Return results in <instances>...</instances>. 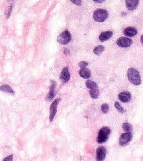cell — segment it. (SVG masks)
Instances as JSON below:
<instances>
[{
    "mask_svg": "<svg viewBox=\"0 0 143 161\" xmlns=\"http://www.w3.org/2000/svg\"><path fill=\"white\" fill-rule=\"evenodd\" d=\"M127 77L129 81L134 85H140L141 83L140 72L136 69L130 68L127 70Z\"/></svg>",
    "mask_w": 143,
    "mask_h": 161,
    "instance_id": "obj_1",
    "label": "cell"
},
{
    "mask_svg": "<svg viewBox=\"0 0 143 161\" xmlns=\"http://www.w3.org/2000/svg\"><path fill=\"white\" fill-rule=\"evenodd\" d=\"M109 17V13L106 10L98 9L94 11L93 18L94 20L98 22H103Z\"/></svg>",
    "mask_w": 143,
    "mask_h": 161,
    "instance_id": "obj_2",
    "label": "cell"
},
{
    "mask_svg": "<svg viewBox=\"0 0 143 161\" xmlns=\"http://www.w3.org/2000/svg\"><path fill=\"white\" fill-rule=\"evenodd\" d=\"M110 133V129L109 127H103L100 130L97 137V142L99 144L105 142L109 139V136Z\"/></svg>",
    "mask_w": 143,
    "mask_h": 161,
    "instance_id": "obj_3",
    "label": "cell"
},
{
    "mask_svg": "<svg viewBox=\"0 0 143 161\" xmlns=\"http://www.w3.org/2000/svg\"><path fill=\"white\" fill-rule=\"evenodd\" d=\"M71 40V35L68 30H65L61 33L57 38V42L61 44H67Z\"/></svg>",
    "mask_w": 143,
    "mask_h": 161,
    "instance_id": "obj_4",
    "label": "cell"
},
{
    "mask_svg": "<svg viewBox=\"0 0 143 161\" xmlns=\"http://www.w3.org/2000/svg\"><path fill=\"white\" fill-rule=\"evenodd\" d=\"M61 98H57L54 101H53L51 107H50V115H49V120L50 121H52L54 118L56 114L57 113V107L58 104L59 103Z\"/></svg>",
    "mask_w": 143,
    "mask_h": 161,
    "instance_id": "obj_5",
    "label": "cell"
},
{
    "mask_svg": "<svg viewBox=\"0 0 143 161\" xmlns=\"http://www.w3.org/2000/svg\"><path fill=\"white\" fill-rule=\"evenodd\" d=\"M132 43H133V40H131L130 38L124 37H120L117 41V44L119 47L123 48L129 47H130L131 44H132Z\"/></svg>",
    "mask_w": 143,
    "mask_h": 161,
    "instance_id": "obj_6",
    "label": "cell"
},
{
    "mask_svg": "<svg viewBox=\"0 0 143 161\" xmlns=\"http://www.w3.org/2000/svg\"><path fill=\"white\" fill-rule=\"evenodd\" d=\"M51 84L49 88V91L45 98V100L48 101H52L56 95L55 90L56 87V82L54 80H51Z\"/></svg>",
    "mask_w": 143,
    "mask_h": 161,
    "instance_id": "obj_7",
    "label": "cell"
},
{
    "mask_svg": "<svg viewBox=\"0 0 143 161\" xmlns=\"http://www.w3.org/2000/svg\"><path fill=\"white\" fill-rule=\"evenodd\" d=\"M132 138L133 135L130 132L122 133L119 139V144L122 146H124V145L128 144L130 142Z\"/></svg>",
    "mask_w": 143,
    "mask_h": 161,
    "instance_id": "obj_8",
    "label": "cell"
},
{
    "mask_svg": "<svg viewBox=\"0 0 143 161\" xmlns=\"http://www.w3.org/2000/svg\"><path fill=\"white\" fill-rule=\"evenodd\" d=\"M107 150L105 147H100L96 150V160L102 161L105 158Z\"/></svg>",
    "mask_w": 143,
    "mask_h": 161,
    "instance_id": "obj_9",
    "label": "cell"
},
{
    "mask_svg": "<svg viewBox=\"0 0 143 161\" xmlns=\"http://www.w3.org/2000/svg\"><path fill=\"white\" fill-rule=\"evenodd\" d=\"M60 79L63 82H67L70 79V74H69L68 67L66 66L62 70L60 75Z\"/></svg>",
    "mask_w": 143,
    "mask_h": 161,
    "instance_id": "obj_10",
    "label": "cell"
},
{
    "mask_svg": "<svg viewBox=\"0 0 143 161\" xmlns=\"http://www.w3.org/2000/svg\"><path fill=\"white\" fill-rule=\"evenodd\" d=\"M119 99L122 103H127L131 100V95L129 91H123L120 93L118 95Z\"/></svg>",
    "mask_w": 143,
    "mask_h": 161,
    "instance_id": "obj_11",
    "label": "cell"
},
{
    "mask_svg": "<svg viewBox=\"0 0 143 161\" xmlns=\"http://www.w3.org/2000/svg\"><path fill=\"white\" fill-rule=\"evenodd\" d=\"M140 0H126V5L127 9L130 11L135 10L139 5Z\"/></svg>",
    "mask_w": 143,
    "mask_h": 161,
    "instance_id": "obj_12",
    "label": "cell"
},
{
    "mask_svg": "<svg viewBox=\"0 0 143 161\" xmlns=\"http://www.w3.org/2000/svg\"><path fill=\"white\" fill-rule=\"evenodd\" d=\"M123 33H124V35L127 37H132L136 36L137 34V30L136 28H134V27H127V28L123 30Z\"/></svg>",
    "mask_w": 143,
    "mask_h": 161,
    "instance_id": "obj_13",
    "label": "cell"
},
{
    "mask_svg": "<svg viewBox=\"0 0 143 161\" xmlns=\"http://www.w3.org/2000/svg\"><path fill=\"white\" fill-rule=\"evenodd\" d=\"M113 35V32L111 31H107V32H102L99 36V40L101 42H105L109 40Z\"/></svg>",
    "mask_w": 143,
    "mask_h": 161,
    "instance_id": "obj_14",
    "label": "cell"
},
{
    "mask_svg": "<svg viewBox=\"0 0 143 161\" xmlns=\"http://www.w3.org/2000/svg\"><path fill=\"white\" fill-rule=\"evenodd\" d=\"M79 75L84 79H88L91 76V72L90 69L86 68H82L79 70Z\"/></svg>",
    "mask_w": 143,
    "mask_h": 161,
    "instance_id": "obj_15",
    "label": "cell"
},
{
    "mask_svg": "<svg viewBox=\"0 0 143 161\" xmlns=\"http://www.w3.org/2000/svg\"><path fill=\"white\" fill-rule=\"evenodd\" d=\"M0 91H2L3 92L8 93H10L12 94L13 95H15V92L13 91V89L11 88V86L9 85H2L1 86H0Z\"/></svg>",
    "mask_w": 143,
    "mask_h": 161,
    "instance_id": "obj_16",
    "label": "cell"
},
{
    "mask_svg": "<svg viewBox=\"0 0 143 161\" xmlns=\"http://www.w3.org/2000/svg\"><path fill=\"white\" fill-rule=\"evenodd\" d=\"M86 85L87 86V88H89L90 89H96L98 88V85L95 82L91 80H88L86 82Z\"/></svg>",
    "mask_w": 143,
    "mask_h": 161,
    "instance_id": "obj_17",
    "label": "cell"
},
{
    "mask_svg": "<svg viewBox=\"0 0 143 161\" xmlns=\"http://www.w3.org/2000/svg\"><path fill=\"white\" fill-rule=\"evenodd\" d=\"M89 93H90V95L91 96V97L92 98H93V99H96V98H97L99 96V90L97 88L90 89V91H89Z\"/></svg>",
    "mask_w": 143,
    "mask_h": 161,
    "instance_id": "obj_18",
    "label": "cell"
},
{
    "mask_svg": "<svg viewBox=\"0 0 143 161\" xmlns=\"http://www.w3.org/2000/svg\"><path fill=\"white\" fill-rule=\"evenodd\" d=\"M104 49H105L104 47L102 45H100L98 46H96V47L94 49L93 52H94L95 54L98 55H98H100L103 52Z\"/></svg>",
    "mask_w": 143,
    "mask_h": 161,
    "instance_id": "obj_19",
    "label": "cell"
},
{
    "mask_svg": "<svg viewBox=\"0 0 143 161\" xmlns=\"http://www.w3.org/2000/svg\"><path fill=\"white\" fill-rule=\"evenodd\" d=\"M122 128L123 130L127 132H130L133 130V127L130 123H124L122 125Z\"/></svg>",
    "mask_w": 143,
    "mask_h": 161,
    "instance_id": "obj_20",
    "label": "cell"
},
{
    "mask_svg": "<svg viewBox=\"0 0 143 161\" xmlns=\"http://www.w3.org/2000/svg\"><path fill=\"white\" fill-rule=\"evenodd\" d=\"M115 107L120 112H121V113L126 112V109L124 108H122L121 107V105H120L118 103V102H115Z\"/></svg>",
    "mask_w": 143,
    "mask_h": 161,
    "instance_id": "obj_21",
    "label": "cell"
},
{
    "mask_svg": "<svg viewBox=\"0 0 143 161\" xmlns=\"http://www.w3.org/2000/svg\"><path fill=\"white\" fill-rule=\"evenodd\" d=\"M109 107L107 104L104 103L101 106V110L103 113H107L108 112H109Z\"/></svg>",
    "mask_w": 143,
    "mask_h": 161,
    "instance_id": "obj_22",
    "label": "cell"
},
{
    "mask_svg": "<svg viewBox=\"0 0 143 161\" xmlns=\"http://www.w3.org/2000/svg\"><path fill=\"white\" fill-rule=\"evenodd\" d=\"M12 7H13L12 5H10V6L8 7V8L5 11V15L7 18H9L10 17V15L11 14V11H12Z\"/></svg>",
    "mask_w": 143,
    "mask_h": 161,
    "instance_id": "obj_23",
    "label": "cell"
},
{
    "mask_svg": "<svg viewBox=\"0 0 143 161\" xmlns=\"http://www.w3.org/2000/svg\"><path fill=\"white\" fill-rule=\"evenodd\" d=\"M88 62H86V61H82V62H80V63L78 64V66L79 67H80L81 68H85L86 67L88 66Z\"/></svg>",
    "mask_w": 143,
    "mask_h": 161,
    "instance_id": "obj_24",
    "label": "cell"
},
{
    "mask_svg": "<svg viewBox=\"0 0 143 161\" xmlns=\"http://www.w3.org/2000/svg\"><path fill=\"white\" fill-rule=\"evenodd\" d=\"M70 1H71L73 4H75V5H78V6L82 5V0H70Z\"/></svg>",
    "mask_w": 143,
    "mask_h": 161,
    "instance_id": "obj_25",
    "label": "cell"
},
{
    "mask_svg": "<svg viewBox=\"0 0 143 161\" xmlns=\"http://www.w3.org/2000/svg\"><path fill=\"white\" fill-rule=\"evenodd\" d=\"M13 155L11 154L9 156L6 157L5 159H4L3 161H13Z\"/></svg>",
    "mask_w": 143,
    "mask_h": 161,
    "instance_id": "obj_26",
    "label": "cell"
},
{
    "mask_svg": "<svg viewBox=\"0 0 143 161\" xmlns=\"http://www.w3.org/2000/svg\"><path fill=\"white\" fill-rule=\"evenodd\" d=\"M93 1L95 3H102L103 1H105V0H93Z\"/></svg>",
    "mask_w": 143,
    "mask_h": 161,
    "instance_id": "obj_27",
    "label": "cell"
},
{
    "mask_svg": "<svg viewBox=\"0 0 143 161\" xmlns=\"http://www.w3.org/2000/svg\"><path fill=\"white\" fill-rule=\"evenodd\" d=\"M64 54H66V55L69 54V50H68V49H64Z\"/></svg>",
    "mask_w": 143,
    "mask_h": 161,
    "instance_id": "obj_28",
    "label": "cell"
},
{
    "mask_svg": "<svg viewBox=\"0 0 143 161\" xmlns=\"http://www.w3.org/2000/svg\"><path fill=\"white\" fill-rule=\"evenodd\" d=\"M141 42L143 44V35H142L141 37Z\"/></svg>",
    "mask_w": 143,
    "mask_h": 161,
    "instance_id": "obj_29",
    "label": "cell"
}]
</instances>
